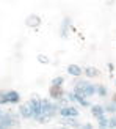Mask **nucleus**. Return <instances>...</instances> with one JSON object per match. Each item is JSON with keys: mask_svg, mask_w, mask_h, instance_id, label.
I'll list each match as a JSON object with an SVG mask.
<instances>
[{"mask_svg": "<svg viewBox=\"0 0 116 129\" xmlns=\"http://www.w3.org/2000/svg\"><path fill=\"white\" fill-rule=\"evenodd\" d=\"M60 109H61V106L58 104V102L52 101L50 98H44V99H41V112H42L41 115L47 117L49 120L55 118V115L60 112Z\"/></svg>", "mask_w": 116, "mask_h": 129, "instance_id": "f257e3e1", "label": "nucleus"}, {"mask_svg": "<svg viewBox=\"0 0 116 129\" xmlns=\"http://www.w3.org/2000/svg\"><path fill=\"white\" fill-rule=\"evenodd\" d=\"M74 88H79L80 91L86 96V98L96 94V85H94V83H91L89 80H83V79L75 80L74 82Z\"/></svg>", "mask_w": 116, "mask_h": 129, "instance_id": "f03ea898", "label": "nucleus"}, {"mask_svg": "<svg viewBox=\"0 0 116 129\" xmlns=\"http://www.w3.org/2000/svg\"><path fill=\"white\" fill-rule=\"evenodd\" d=\"M0 126L3 129H11L14 126H19L17 115L13 112H2V115H0Z\"/></svg>", "mask_w": 116, "mask_h": 129, "instance_id": "7ed1b4c3", "label": "nucleus"}, {"mask_svg": "<svg viewBox=\"0 0 116 129\" xmlns=\"http://www.w3.org/2000/svg\"><path fill=\"white\" fill-rule=\"evenodd\" d=\"M61 115L63 118H77L80 115V110L77 107H74V106H63L61 109H60V112H58Z\"/></svg>", "mask_w": 116, "mask_h": 129, "instance_id": "20e7f679", "label": "nucleus"}, {"mask_svg": "<svg viewBox=\"0 0 116 129\" xmlns=\"http://www.w3.org/2000/svg\"><path fill=\"white\" fill-rule=\"evenodd\" d=\"M27 104L30 106L31 113H33V118L36 120V118L42 113V112H41V99H39V98H31V99L27 102Z\"/></svg>", "mask_w": 116, "mask_h": 129, "instance_id": "39448f33", "label": "nucleus"}, {"mask_svg": "<svg viewBox=\"0 0 116 129\" xmlns=\"http://www.w3.org/2000/svg\"><path fill=\"white\" fill-rule=\"evenodd\" d=\"M41 21L42 19L38 14H30V16H27V19H25V25L30 27V28H36V27L41 25Z\"/></svg>", "mask_w": 116, "mask_h": 129, "instance_id": "423d86ee", "label": "nucleus"}, {"mask_svg": "<svg viewBox=\"0 0 116 129\" xmlns=\"http://www.w3.org/2000/svg\"><path fill=\"white\" fill-rule=\"evenodd\" d=\"M66 71H68V74L72 76V77H80L83 74V68H80V64H75V63L68 64Z\"/></svg>", "mask_w": 116, "mask_h": 129, "instance_id": "0eeeda50", "label": "nucleus"}, {"mask_svg": "<svg viewBox=\"0 0 116 129\" xmlns=\"http://www.w3.org/2000/svg\"><path fill=\"white\" fill-rule=\"evenodd\" d=\"M17 112H19V115H21L22 118H25V120H28V118H33L31 109H30V106L27 104V102H25V104H21V106H19Z\"/></svg>", "mask_w": 116, "mask_h": 129, "instance_id": "6e6552de", "label": "nucleus"}, {"mask_svg": "<svg viewBox=\"0 0 116 129\" xmlns=\"http://www.w3.org/2000/svg\"><path fill=\"white\" fill-rule=\"evenodd\" d=\"M61 124L64 127H69V129H80V121H77V118H63L61 120Z\"/></svg>", "mask_w": 116, "mask_h": 129, "instance_id": "1a4fd4ad", "label": "nucleus"}, {"mask_svg": "<svg viewBox=\"0 0 116 129\" xmlns=\"http://www.w3.org/2000/svg\"><path fill=\"white\" fill-rule=\"evenodd\" d=\"M89 112H91V115L94 118H100V117L105 115V109H104L102 104H93L91 109H89Z\"/></svg>", "mask_w": 116, "mask_h": 129, "instance_id": "9d476101", "label": "nucleus"}, {"mask_svg": "<svg viewBox=\"0 0 116 129\" xmlns=\"http://www.w3.org/2000/svg\"><path fill=\"white\" fill-rule=\"evenodd\" d=\"M83 74H85L88 79H93V77H99L100 76V71L96 66H86L85 69H83Z\"/></svg>", "mask_w": 116, "mask_h": 129, "instance_id": "9b49d317", "label": "nucleus"}, {"mask_svg": "<svg viewBox=\"0 0 116 129\" xmlns=\"http://www.w3.org/2000/svg\"><path fill=\"white\" fill-rule=\"evenodd\" d=\"M6 96H8V104H17V102L21 101V94H19V91H16V90L6 91Z\"/></svg>", "mask_w": 116, "mask_h": 129, "instance_id": "f8f14e48", "label": "nucleus"}, {"mask_svg": "<svg viewBox=\"0 0 116 129\" xmlns=\"http://www.w3.org/2000/svg\"><path fill=\"white\" fill-rule=\"evenodd\" d=\"M108 94V88L104 85V83H97L96 85V96H99V98H105Z\"/></svg>", "mask_w": 116, "mask_h": 129, "instance_id": "ddd939ff", "label": "nucleus"}, {"mask_svg": "<svg viewBox=\"0 0 116 129\" xmlns=\"http://www.w3.org/2000/svg\"><path fill=\"white\" fill-rule=\"evenodd\" d=\"M69 27H71V19H69V17L63 19V24H61V38H66V36H68Z\"/></svg>", "mask_w": 116, "mask_h": 129, "instance_id": "4468645a", "label": "nucleus"}, {"mask_svg": "<svg viewBox=\"0 0 116 129\" xmlns=\"http://www.w3.org/2000/svg\"><path fill=\"white\" fill-rule=\"evenodd\" d=\"M104 109H105V113H110V115H116V104L114 102H107L104 104Z\"/></svg>", "mask_w": 116, "mask_h": 129, "instance_id": "2eb2a0df", "label": "nucleus"}, {"mask_svg": "<svg viewBox=\"0 0 116 129\" xmlns=\"http://www.w3.org/2000/svg\"><path fill=\"white\" fill-rule=\"evenodd\" d=\"M63 83H64V77L63 76H56V77H53V79L50 80V87H63Z\"/></svg>", "mask_w": 116, "mask_h": 129, "instance_id": "dca6fc26", "label": "nucleus"}, {"mask_svg": "<svg viewBox=\"0 0 116 129\" xmlns=\"http://www.w3.org/2000/svg\"><path fill=\"white\" fill-rule=\"evenodd\" d=\"M97 126H99V129H108V118L105 117H100V118H97Z\"/></svg>", "mask_w": 116, "mask_h": 129, "instance_id": "f3484780", "label": "nucleus"}, {"mask_svg": "<svg viewBox=\"0 0 116 129\" xmlns=\"http://www.w3.org/2000/svg\"><path fill=\"white\" fill-rule=\"evenodd\" d=\"M36 60L39 61V63H42V64H49L50 63V58H49L47 55H44V54H39V55L36 57Z\"/></svg>", "mask_w": 116, "mask_h": 129, "instance_id": "a211bd4d", "label": "nucleus"}, {"mask_svg": "<svg viewBox=\"0 0 116 129\" xmlns=\"http://www.w3.org/2000/svg\"><path fill=\"white\" fill-rule=\"evenodd\" d=\"M108 129H116V115H111L108 118Z\"/></svg>", "mask_w": 116, "mask_h": 129, "instance_id": "6ab92c4d", "label": "nucleus"}, {"mask_svg": "<svg viewBox=\"0 0 116 129\" xmlns=\"http://www.w3.org/2000/svg\"><path fill=\"white\" fill-rule=\"evenodd\" d=\"M8 104V96H6V91H0V106Z\"/></svg>", "mask_w": 116, "mask_h": 129, "instance_id": "aec40b11", "label": "nucleus"}, {"mask_svg": "<svg viewBox=\"0 0 116 129\" xmlns=\"http://www.w3.org/2000/svg\"><path fill=\"white\" fill-rule=\"evenodd\" d=\"M66 99H68L69 102H77V99H75V94H74L72 91H68V93H66Z\"/></svg>", "mask_w": 116, "mask_h": 129, "instance_id": "412c9836", "label": "nucleus"}, {"mask_svg": "<svg viewBox=\"0 0 116 129\" xmlns=\"http://www.w3.org/2000/svg\"><path fill=\"white\" fill-rule=\"evenodd\" d=\"M36 121L42 124V123H47V121H49V118H47V117H44V115H39V117L36 118Z\"/></svg>", "mask_w": 116, "mask_h": 129, "instance_id": "4be33fe9", "label": "nucleus"}, {"mask_svg": "<svg viewBox=\"0 0 116 129\" xmlns=\"http://www.w3.org/2000/svg\"><path fill=\"white\" fill-rule=\"evenodd\" d=\"M80 129H94V126H93V123H83L80 126Z\"/></svg>", "mask_w": 116, "mask_h": 129, "instance_id": "5701e85b", "label": "nucleus"}, {"mask_svg": "<svg viewBox=\"0 0 116 129\" xmlns=\"http://www.w3.org/2000/svg\"><path fill=\"white\" fill-rule=\"evenodd\" d=\"M108 69H110V71H113V69H114V66H113V63H108Z\"/></svg>", "mask_w": 116, "mask_h": 129, "instance_id": "b1692460", "label": "nucleus"}, {"mask_svg": "<svg viewBox=\"0 0 116 129\" xmlns=\"http://www.w3.org/2000/svg\"><path fill=\"white\" fill-rule=\"evenodd\" d=\"M111 102H114V104H116V93L111 96Z\"/></svg>", "mask_w": 116, "mask_h": 129, "instance_id": "393cba45", "label": "nucleus"}, {"mask_svg": "<svg viewBox=\"0 0 116 129\" xmlns=\"http://www.w3.org/2000/svg\"><path fill=\"white\" fill-rule=\"evenodd\" d=\"M58 129H69V127H64V126H61V127H58Z\"/></svg>", "mask_w": 116, "mask_h": 129, "instance_id": "a878e982", "label": "nucleus"}, {"mask_svg": "<svg viewBox=\"0 0 116 129\" xmlns=\"http://www.w3.org/2000/svg\"><path fill=\"white\" fill-rule=\"evenodd\" d=\"M0 115H2V109H0Z\"/></svg>", "mask_w": 116, "mask_h": 129, "instance_id": "bb28decb", "label": "nucleus"}, {"mask_svg": "<svg viewBox=\"0 0 116 129\" xmlns=\"http://www.w3.org/2000/svg\"><path fill=\"white\" fill-rule=\"evenodd\" d=\"M114 85H116V79H114Z\"/></svg>", "mask_w": 116, "mask_h": 129, "instance_id": "cd10ccee", "label": "nucleus"}, {"mask_svg": "<svg viewBox=\"0 0 116 129\" xmlns=\"http://www.w3.org/2000/svg\"><path fill=\"white\" fill-rule=\"evenodd\" d=\"M0 129H3V127H2V126H0Z\"/></svg>", "mask_w": 116, "mask_h": 129, "instance_id": "c85d7f7f", "label": "nucleus"}]
</instances>
